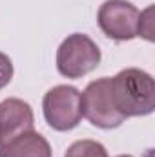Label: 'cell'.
Returning <instances> with one entry per match:
<instances>
[{"label": "cell", "instance_id": "4", "mask_svg": "<svg viewBox=\"0 0 155 157\" xmlns=\"http://www.w3.org/2000/svg\"><path fill=\"white\" fill-rule=\"evenodd\" d=\"M80 102L82 117H86L97 128L113 130L124 122V117L119 113L112 97V77H102L89 82L84 93H80Z\"/></svg>", "mask_w": 155, "mask_h": 157}, {"label": "cell", "instance_id": "5", "mask_svg": "<svg viewBox=\"0 0 155 157\" xmlns=\"http://www.w3.org/2000/svg\"><path fill=\"white\" fill-rule=\"evenodd\" d=\"M97 22L108 39L124 42L139 37L141 13L128 0H106L99 7Z\"/></svg>", "mask_w": 155, "mask_h": 157}, {"label": "cell", "instance_id": "11", "mask_svg": "<svg viewBox=\"0 0 155 157\" xmlns=\"http://www.w3.org/2000/svg\"><path fill=\"white\" fill-rule=\"evenodd\" d=\"M117 157H133V155H117Z\"/></svg>", "mask_w": 155, "mask_h": 157}, {"label": "cell", "instance_id": "6", "mask_svg": "<svg viewBox=\"0 0 155 157\" xmlns=\"http://www.w3.org/2000/svg\"><path fill=\"white\" fill-rule=\"evenodd\" d=\"M35 130V115L22 99H6L0 102V144H6Z\"/></svg>", "mask_w": 155, "mask_h": 157}, {"label": "cell", "instance_id": "1", "mask_svg": "<svg viewBox=\"0 0 155 157\" xmlns=\"http://www.w3.org/2000/svg\"><path fill=\"white\" fill-rule=\"evenodd\" d=\"M112 97L124 119L144 117L155 110V82L139 68H126L112 78Z\"/></svg>", "mask_w": 155, "mask_h": 157}, {"label": "cell", "instance_id": "7", "mask_svg": "<svg viewBox=\"0 0 155 157\" xmlns=\"http://www.w3.org/2000/svg\"><path fill=\"white\" fill-rule=\"evenodd\" d=\"M0 157H51V146L46 137L33 130L0 144Z\"/></svg>", "mask_w": 155, "mask_h": 157}, {"label": "cell", "instance_id": "3", "mask_svg": "<svg viewBox=\"0 0 155 157\" xmlns=\"http://www.w3.org/2000/svg\"><path fill=\"white\" fill-rule=\"evenodd\" d=\"M42 112L46 122L57 132H70L77 128L82 119L80 91L68 84L51 88L42 99Z\"/></svg>", "mask_w": 155, "mask_h": 157}, {"label": "cell", "instance_id": "9", "mask_svg": "<svg viewBox=\"0 0 155 157\" xmlns=\"http://www.w3.org/2000/svg\"><path fill=\"white\" fill-rule=\"evenodd\" d=\"M13 78V62L11 59L0 51V90L6 88Z\"/></svg>", "mask_w": 155, "mask_h": 157}, {"label": "cell", "instance_id": "8", "mask_svg": "<svg viewBox=\"0 0 155 157\" xmlns=\"http://www.w3.org/2000/svg\"><path fill=\"white\" fill-rule=\"evenodd\" d=\"M64 157H110L108 155V150L97 143V141H91V139H82L73 143L68 150Z\"/></svg>", "mask_w": 155, "mask_h": 157}, {"label": "cell", "instance_id": "10", "mask_svg": "<svg viewBox=\"0 0 155 157\" xmlns=\"http://www.w3.org/2000/svg\"><path fill=\"white\" fill-rule=\"evenodd\" d=\"M152 13H153V7H148L144 13H141L139 37H144L146 40H153V29H152Z\"/></svg>", "mask_w": 155, "mask_h": 157}, {"label": "cell", "instance_id": "2", "mask_svg": "<svg viewBox=\"0 0 155 157\" xmlns=\"http://www.w3.org/2000/svg\"><path fill=\"white\" fill-rule=\"evenodd\" d=\"M100 64L99 46L84 33H73L57 49V70L62 77L80 78Z\"/></svg>", "mask_w": 155, "mask_h": 157}]
</instances>
